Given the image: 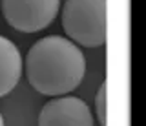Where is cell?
Masks as SVG:
<instances>
[{"mask_svg":"<svg viewBox=\"0 0 146 126\" xmlns=\"http://www.w3.org/2000/svg\"><path fill=\"white\" fill-rule=\"evenodd\" d=\"M86 71L84 55L70 38L49 35L36 40L26 55L27 82L48 97L66 95L79 88Z\"/></svg>","mask_w":146,"mask_h":126,"instance_id":"cell-1","label":"cell"},{"mask_svg":"<svg viewBox=\"0 0 146 126\" xmlns=\"http://www.w3.org/2000/svg\"><path fill=\"white\" fill-rule=\"evenodd\" d=\"M62 28L68 38L86 48L106 42V0H66Z\"/></svg>","mask_w":146,"mask_h":126,"instance_id":"cell-2","label":"cell"},{"mask_svg":"<svg viewBox=\"0 0 146 126\" xmlns=\"http://www.w3.org/2000/svg\"><path fill=\"white\" fill-rule=\"evenodd\" d=\"M7 24L22 33H36L55 20L60 0H0Z\"/></svg>","mask_w":146,"mask_h":126,"instance_id":"cell-3","label":"cell"},{"mask_svg":"<svg viewBox=\"0 0 146 126\" xmlns=\"http://www.w3.org/2000/svg\"><path fill=\"white\" fill-rule=\"evenodd\" d=\"M38 126H93V117L82 99L58 95L42 106Z\"/></svg>","mask_w":146,"mask_h":126,"instance_id":"cell-4","label":"cell"},{"mask_svg":"<svg viewBox=\"0 0 146 126\" xmlns=\"http://www.w3.org/2000/svg\"><path fill=\"white\" fill-rule=\"evenodd\" d=\"M22 75V55L9 38L0 35V97L11 93Z\"/></svg>","mask_w":146,"mask_h":126,"instance_id":"cell-5","label":"cell"},{"mask_svg":"<svg viewBox=\"0 0 146 126\" xmlns=\"http://www.w3.org/2000/svg\"><path fill=\"white\" fill-rule=\"evenodd\" d=\"M106 95H108V80H104L100 84L97 97H95V110H97V119L100 126H106L108 123V115H106Z\"/></svg>","mask_w":146,"mask_h":126,"instance_id":"cell-6","label":"cell"},{"mask_svg":"<svg viewBox=\"0 0 146 126\" xmlns=\"http://www.w3.org/2000/svg\"><path fill=\"white\" fill-rule=\"evenodd\" d=\"M0 126H4V117H2V113H0Z\"/></svg>","mask_w":146,"mask_h":126,"instance_id":"cell-7","label":"cell"}]
</instances>
